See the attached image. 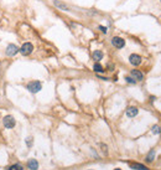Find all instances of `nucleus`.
Instances as JSON below:
<instances>
[{
    "label": "nucleus",
    "instance_id": "7",
    "mask_svg": "<svg viewBox=\"0 0 161 170\" xmlns=\"http://www.w3.org/2000/svg\"><path fill=\"white\" fill-rule=\"evenodd\" d=\"M138 113H139V109L136 107H129L127 109V115L129 118H134L135 115H138Z\"/></svg>",
    "mask_w": 161,
    "mask_h": 170
},
{
    "label": "nucleus",
    "instance_id": "19",
    "mask_svg": "<svg viewBox=\"0 0 161 170\" xmlns=\"http://www.w3.org/2000/svg\"><path fill=\"white\" fill-rule=\"evenodd\" d=\"M31 143H32V138H27V145H31Z\"/></svg>",
    "mask_w": 161,
    "mask_h": 170
},
{
    "label": "nucleus",
    "instance_id": "9",
    "mask_svg": "<svg viewBox=\"0 0 161 170\" xmlns=\"http://www.w3.org/2000/svg\"><path fill=\"white\" fill-rule=\"evenodd\" d=\"M131 77L134 79H136V81H141V79L144 78V75L139 70H133L131 71Z\"/></svg>",
    "mask_w": 161,
    "mask_h": 170
},
{
    "label": "nucleus",
    "instance_id": "12",
    "mask_svg": "<svg viewBox=\"0 0 161 170\" xmlns=\"http://www.w3.org/2000/svg\"><path fill=\"white\" fill-rule=\"evenodd\" d=\"M130 168L133 170H149L146 166L141 165V164H130Z\"/></svg>",
    "mask_w": 161,
    "mask_h": 170
},
{
    "label": "nucleus",
    "instance_id": "16",
    "mask_svg": "<svg viewBox=\"0 0 161 170\" xmlns=\"http://www.w3.org/2000/svg\"><path fill=\"white\" fill-rule=\"evenodd\" d=\"M151 132H153V134H160V133H161V129H160L159 125H154Z\"/></svg>",
    "mask_w": 161,
    "mask_h": 170
},
{
    "label": "nucleus",
    "instance_id": "10",
    "mask_svg": "<svg viewBox=\"0 0 161 170\" xmlns=\"http://www.w3.org/2000/svg\"><path fill=\"white\" fill-rule=\"evenodd\" d=\"M27 166L30 170H37L39 169V163L36 159H30L29 163H27Z\"/></svg>",
    "mask_w": 161,
    "mask_h": 170
},
{
    "label": "nucleus",
    "instance_id": "3",
    "mask_svg": "<svg viewBox=\"0 0 161 170\" xmlns=\"http://www.w3.org/2000/svg\"><path fill=\"white\" fill-rule=\"evenodd\" d=\"M3 124H4L5 128L11 129V128H14V127H15L16 122H15V119H14L13 115H5L4 119H3Z\"/></svg>",
    "mask_w": 161,
    "mask_h": 170
},
{
    "label": "nucleus",
    "instance_id": "21",
    "mask_svg": "<svg viewBox=\"0 0 161 170\" xmlns=\"http://www.w3.org/2000/svg\"><path fill=\"white\" fill-rule=\"evenodd\" d=\"M160 1H161V0H160Z\"/></svg>",
    "mask_w": 161,
    "mask_h": 170
},
{
    "label": "nucleus",
    "instance_id": "1",
    "mask_svg": "<svg viewBox=\"0 0 161 170\" xmlns=\"http://www.w3.org/2000/svg\"><path fill=\"white\" fill-rule=\"evenodd\" d=\"M32 51H34V46H32V44H31V42H25V44L21 47H20V50H19L20 54L24 55V56L31 55V54H32Z\"/></svg>",
    "mask_w": 161,
    "mask_h": 170
},
{
    "label": "nucleus",
    "instance_id": "2",
    "mask_svg": "<svg viewBox=\"0 0 161 170\" xmlns=\"http://www.w3.org/2000/svg\"><path fill=\"white\" fill-rule=\"evenodd\" d=\"M26 88L31 93H37V92H40L41 89H42V84H41V82H39V81H32V82L27 83Z\"/></svg>",
    "mask_w": 161,
    "mask_h": 170
},
{
    "label": "nucleus",
    "instance_id": "17",
    "mask_svg": "<svg viewBox=\"0 0 161 170\" xmlns=\"http://www.w3.org/2000/svg\"><path fill=\"white\" fill-rule=\"evenodd\" d=\"M125 81L128 82V83H130V84H135L136 83V79H134L131 76H129V77H125Z\"/></svg>",
    "mask_w": 161,
    "mask_h": 170
},
{
    "label": "nucleus",
    "instance_id": "6",
    "mask_svg": "<svg viewBox=\"0 0 161 170\" xmlns=\"http://www.w3.org/2000/svg\"><path fill=\"white\" fill-rule=\"evenodd\" d=\"M129 62H130L133 66H139L140 63H141V57L136 54H131L129 56Z\"/></svg>",
    "mask_w": 161,
    "mask_h": 170
},
{
    "label": "nucleus",
    "instance_id": "14",
    "mask_svg": "<svg viewBox=\"0 0 161 170\" xmlns=\"http://www.w3.org/2000/svg\"><path fill=\"white\" fill-rule=\"evenodd\" d=\"M154 158H155V150H150V153L146 155V159H145V160H146L148 163H151L154 160Z\"/></svg>",
    "mask_w": 161,
    "mask_h": 170
},
{
    "label": "nucleus",
    "instance_id": "4",
    "mask_svg": "<svg viewBox=\"0 0 161 170\" xmlns=\"http://www.w3.org/2000/svg\"><path fill=\"white\" fill-rule=\"evenodd\" d=\"M19 47L15 45V44H9L8 46H6V50H5V54H6V56H10V57H13V56H15L19 52Z\"/></svg>",
    "mask_w": 161,
    "mask_h": 170
},
{
    "label": "nucleus",
    "instance_id": "18",
    "mask_svg": "<svg viewBox=\"0 0 161 170\" xmlns=\"http://www.w3.org/2000/svg\"><path fill=\"white\" fill-rule=\"evenodd\" d=\"M99 30L102 31L103 34H107V31H108V30H107V28H105V26H102V25L99 26Z\"/></svg>",
    "mask_w": 161,
    "mask_h": 170
},
{
    "label": "nucleus",
    "instance_id": "15",
    "mask_svg": "<svg viewBox=\"0 0 161 170\" xmlns=\"http://www.w3.org/2000/svg\"><path fill=\"white\" fill-rule=\"evenodd\" d=\"M22 165H20V164H14V165H11L9 168V170H22Z\"/></svg>",
    "mask_w": 161,
    "mask_h": 170
},
{
    "label": "nucleus",
    "instance_id": "11",
    "mask_svg": "<svg viewBox=\"0 0 161 170\" xmlns=\"http://www.w3.org/2000/svg\"><path fill=\"white\" fill-rule=\"evenodd\" d=\"M93 60H96V61H101L102 58H103V52L101 50H96L94 52H93Z\"/></svg>",
    "mask_w": 161,
    "mask_h": 170
},
{
    "label": "nucleus",
    "instance_id": "8",
    "mask_svg": "<svg viewBox=\"0 0 161 170\" xmlns=\"http://www.w3.org/2000/svg\"><path fill=\"white\" fill-rule=\"evenodd\" d=\"M53 4H55V6H57L60 10H63V11H70V8L67 6V5L65 4V3H62V1H58V0H55L53 1Z\"/></svg>",
    "mask_w": 161,
    "mask_h": 170
},
{
    "label": "nucleus",
    "instance_id": "20",
    "mask_svg": "<svg viewBox=\"0 0 161 170\" xmlns=\"http://www.w3.org/2000/svg\"><path fill=\"white\" fill-rule=\"evenodd\" d=\"M114 170H122V169H114Z\"/></svg>",
    "mask_w": 161,
    "mask_h": 170
},
{
    "label": "nucleus",
    "instance_id": "13",
    "mask_svg": "<svg viewBox=\"0 0 161 170\" xmlns=\"http://www.w3.org/2000/svg\"><path fill=\"white\" fill-rule=\"evenodd\" d=\"M93 70H94L96 72L98 73H102V72H104V68H103V66L101 65V63H94V66H93Z\"/></svg>",
    "mask_w": 161,
    "mask_h": 170
},
{
    "label": "nucleus",
    "instance_id": "5",
    "mask_svg": "<svg viewBox=\"0 0 161 170\" xmlns=\"http://www.w3.org/2000/svg\"><path fill=\"white\" fill-rule=\"evenodd\" d=\"M112 44L114 47H117V49H123V47L125 46V40L119 38V36H114L112 39Z\"/></svg>",
    "mask_w": 161,
    "mask_h": 170
}]
</instances>
